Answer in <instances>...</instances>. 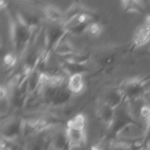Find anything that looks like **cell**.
I'll list each match as a JSON object with an SVG mask.
<instances>
[{
	"label": "cell",
	"instance_id": "obj_1",
	"mask_svg": "<svg viewBox=\"0 0 150 150\" xmlns=\"http://www.w3.org/2000/svg\"><path fill=\"white\" fill-rule=\"evenodd\" d=\"M146 81L144 79H130L122 82L119 89L127 101L142 99L146 95Z\"/></svg>",
	"mask_w": 150,
	"mask_h": 150
},
{
	"label": "cell",
	"instance_id": "obj_2",
	"mask_svg": "<svg viewBox=\"0 0 150 150\" xmlns=\"http://www.w3.org/2000/svg\"><path fill=\"white\" fill-rule=\"evenodd\" d=\"M23 121L17 117L7 120L1 127V136L4 140L13 142L23 135Z\"/></svg>",
	"mask_w": 150,
	"mask_h": 150
},
{
	"label": "cell",
	"instance_id": "obj_3",
	"mask_svg": "<svg viewBox=\"0 0 150 150\" xmlns=\"http://www.w3.org/2000/svg\"><path fill=\"white\" fill-rule=\"evenodd\" d=\"M67 146L70 148L81 146L86 141L85 129L67 127L65 129Z\"/></svg>",
	"mask_w": 150,
	"mask_h": 150
},
{
	"label": "cell",
	"instance_id": "obj_4",
	"mask_svg": "<svg viewBox=\"0 0 150 150\" xmlns=\"http://www.w3.org/2000/svg\"><path fill=\"white\" fill-rule=\"evenodd\" d=\"M150 40V26L144 24L138 27L133 36V46L140 47Z\"/></svg>",
	"mask_w": 150,
	"mask_h": 150
},
{
	"label": "cell",
	"instance_id": "obj_5",
	"mask_svg": "<svg viewBox=\"0 0 150 150\" xmlns=\"http://www.w3.org/2000/svg\"><path fill=\"white\" fill-rule=\"evenodd\" d=\"M114 112H115V109L110 107L104 102H101L100 103L97 110L98 118L103 124L107 125L108 127H109L112 122L114 117Z\"/></svg>",
	"mask_w": 150,
	"mask_h": 150
},
{
	"label": "cell",
	"instance_id": "obj_6",
	"mask_svg": "<svg viewBox=\"0 0 150 150\" xmlns=\"http://www.w3.org/2000/svg\"><path fill=\"white\" fill-rule=\"evenodd\" d=\"M125 100L124 96L118 88V89H111L109 92H107L104 97L103 102L114 109H116L120 105H122Z\"/></svg>",
	"mask_w": 150,
	"mask_h": 150
},
{
	"label": "cell",
	"instance_id": "obj_7",
	"mask_svg": "<svg viewBox=\"0 0 150 150\" xmlns=\"http://www.w3.org/2000/svg\"><path fill=\"white\" fill-rule=\"evenodd\" d=\"M67 88L72 94H79L82 92L84 87V81H83L82 73H76L70 76L67 79Z\"/></svg>",
	"mask_w": 150,
	"mask_h": 150
},
{
	"label": "cell",
	"instance_id": "obj_8",
	"mask_svg": "<svg viewBox=\"0 0 150 150\" xmlns=\"http://www.w3.org/2000/svg\"><path fill=\"white\" fill-rule=\"evenodd\" d=\"M43 13L49 21L55 23H62L64 14L58 7L54 5H47L43 8Z\"/></svg>",
	"mask_w": 150,
	"mask_h": 150
},
{
	"label": "cell",
	"instance_id": "obj_9",
	"mask_svg": "<svg viewBox=\"0 0 150 150\" xmlns=\"http://www.w3.org/2000/svg\"><path fill=\"white\" fill-rule=\"evenodd\" d=\"M73 94L70 92L67 88V83L63 85L57 90L52 102H51V105L53 106H57V105H62L63 104L66 103L71 98V95Z\"/></svg>",
	"mask_w": 150,
	"mask_h": 150
},
{
	"label": "cell",
	"instance_id": "obj_10",
	"mask_svg": "<svg viewBox=\"0 0 150 150\" xmlns=\"http://www.w3.org/2000/svg\"><path fill=\"white\" fill-rule=\"evenodd\" d=\"M121 5L123 10L127 13H142L145 11V5L144 1H122Z\"/></svg>",
	"mask_w": 150,
	"mask_h": 150
},
{
	"label": "cell",
	"instance_id": "obj_11",
	"mask_svg": "<svg viewBox=\"0 0 150 150\" xmlns=\"http://www.w3.org/2000/svg\"><path fill=\"white\" fill-rule=\"evenodd\" d=\"M64 38L58 44L54 51L59 56L66 57L74 54V49L73 46Z\"/></svg>",
	"mask_w": 150,
	"mask_h": 150
},
{
	"label": "cell",
	"instance_id": "obj_12",
	"mask_svg": "<svg viewBox=\"0 0 150 150\" xmlns=\"http://www.w3.org/2000/svg\"><path fill=\"white\" fill-rule=\"evenodd\" d=\"M103 31V27L100 23L96 21H93L90 23L86 29V32L89 34L90 36L96 37L99 36Z\"/></svg>",
	"mask_w": 150,
	"mask_h": 150
},
{
	"label": "cell",
	"instance_id": "obj_13",
	"mask_svg": "<svg viewBox=\"0 0 150 150\" xmlns=\"http://www.w3.org/2000/svg\"><path fill=\"white\" fill-rule=\"evenodd\" d=\"M131 145L127 141L120 139L111 145V150H130Z\"/></svg>",
	"mask_w": 150,
	"mask_h": 150
},
{
	"label": "cell",
	"instance_id": "obj_14",
	"mask_svg": "<svg viewBox=\"0 0 150 150\" xmlns=\"http://www.w3.org/2000/svg\"><path fill=\"white\" fill-rule=\"evenodd\" d=\"M4 63L7 67H13L16 63V58L13 54H7L4 58Z\"/></svg>",
	"mask_w": 150,
	"mask_h": 150
},
{
	"label": "cell",
	"instance_id": "obj_15",
	"mask_svg": "<svg viewBox=\"0 0 150 150\" xmlns=\"http://www.w3.org/2000/svg\"><path fill=\"white\" fill-rule=\"evenodd\" d=\"M144 24H146V25H147V26H150V13L147 15V16H146Z\"/></svg>",
	"mask_w": 150,
	"mask_h": 150
}]
</instances>
